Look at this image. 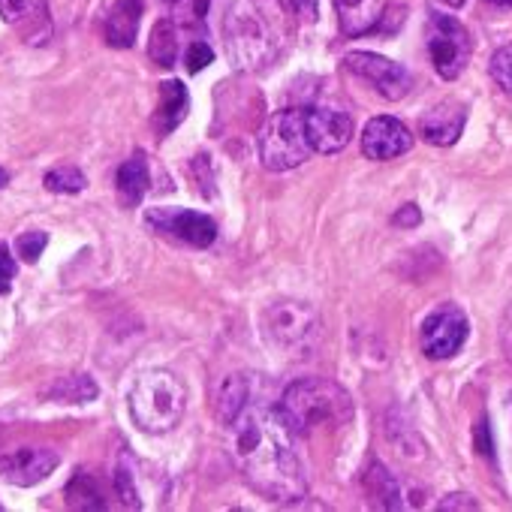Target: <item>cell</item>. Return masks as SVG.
Masks as SVG:
<instances>
[{"label":"cell","mask_w":512,"mask_h":512,"mask_svg":"<svg viewBox=\"0 0 512 512\" xmlns=\"http://www.w3.org/2000/svg\"><path fill=\"white\" fill-rule=\"evenodd\" d=\"M425 46H428V55H431V64H434L437 76L446 79V82L458 79L467 70L470 55H473L470 31L458 19L443 16V13H431L428 16Z\"/></svg>","instance_id":"7"},{"label":"cell","mask_w":512,"mask_h":512,"mask_svg":"<svg viewBox=\"0 0 512 512\" xmlns=\"http://www.w3.org/2000/svg\"><path fill=\"white\" fill-rule=\"evenodd\" d=\"M389 7V0H335V13L344 37H362L374 31Z\"/></svg>","instance_id":"16"},{"label":"cell","mask_w":512,"mask_h":512,"mask_svg":"<svg viewBox=\"0 0 512 512\" xmlns=\"http://www.w3.org/2000/svg\"><path fill=\"white\" fill-rule=\"evenodd\" d=\"M413 148V133L392 115H377L365 124L362 151L368 160H395Z\"/></svg>","instance_id":"13"},{"label":"cell","mask_w":512,"mask_h":512,"mask_svg":"<svg viewBox=\"0 0 512 512\" xmlns=\"http://www.w3.org/2000/svg\"><path fill=\"white\" fill-rule=\"evenodd\" d=\"M488 76L494 79V85H497L506 97H512V43L500 46V49L491 55V61H488Z\"/></svg>","instance_id":"26"},{"label":"cell","mask_w":512,"mask_h":512,"mask_svg":"<svg viewBox=\"0 0 512 512\" xmlns=\"http://www.w3.org/2000/svg\"><path fill=\"white\" fill-rule=\"evenodd\" d=\"M148 58L169 70L175 61H178V25L172 19H160L154 28H151V37H148Z\"/></svg>","instance_id":"21"},{"label":"cell","mask_w":512,"mask_h":512,"mask_svg":"<svg viewBox=\"0 0 512 512\" xmlns=\"http://www.w3.org/2000/svg\"><path fill=\"white\" fill-rule=\"evenodd\" d=\"M305 136V109H281L260 130V160L269 172H290L311 157Z\"/></svg>","instance_id":"5"},{"label":"cell","mask_w":512,"mask_h":512,"mask_svg":"<svg viewBox=\"0 0 512 512\" xmlns=\"http://www.w3.org/2000/svg\"><path fill=\"white\" fill-rule=\"evenodd\" d=\"M443 4H449V7H461L464 0H443Z\"/></svg>","instance_id":"38"},{"label":"cell","mask_w":512,"mask_h":512,"mask_svg":"<svg viewBox=\"0 0 512 512\" xmlns=\"http://www.w3.org/2000/svg\"><path fill=\"white\" fill-rule=\"evenodd\" d=\"M284 7L296 16H302L305 22H311L317 16V0H284Z\"/></svg>","instance_id":"34"},{"label":"cell","mask_w":512,"mask_h":512,"mask_svg":"<svg viewBox=\"0 0 512 512\" xmlns=\"http://www.w3.org/2000/svg\"><path fill=\"white\" fill-rule=\"evenodd\" d=\"M16 278V260L10 256V247L0 241V293H10Z\"/></svg>","instance_id":"31"},{"label":"cell","mask_w":512,"mask_h":512,"mask_svg":"<svg viewBox=\"0 0 512 512\" xmlns=\"http://www.w3.org/2000/svg\"><path fill=\"white\" fill-rule=\"evenodd\" d=\"M7 181H10V175H7L4 169H0V187H7Z\"/></svg>","instance_id":"37"},{"label":"cell","mask_w":512,"mask_h":512,"mask_svg":"<svg viewBox=\"0 0 512 512\" xmlns=\"http://www.w3.org/2000/svg\"><path fill=\"white\" fill-rule=\"evenodd\" d=\"M467 335H470L467 314L452 302L437 305L422 323V353L428 359H452L464 347Z\"/></svg>","instance_id":"8"},{"label":"cell","mask_w":512,"mask_h":512,"mask_svg":"<svg viewBox=\"0 0 512 512\" xmlns=\"http://www.w3.org/2000/svg\"><path fill=\"white\" fill-rule=\"evenodd\" d=\"M208 4L211 0H178L175 7V25L181 28H205V13H208Z\"/></svg>","instance_id":"27"},{"label":"cell","mask_w":512,"mask_h":512,"mask_svg":"<svg viewBox=\"0 0 512 512\" xmlns=\"http://www.w3.org/2000/svg\"><path fill=\"white\" fill-rule=\"evenodd\" d=\"M211 61H214V49H211L205 40H193V46H190L187 55H184L187 70H190V73H199V70H205Z\"/></svg>","instance_id":"30"},{"label":"cell","mask_w":512,"mask_h":512,"mask_svg":"<svg viewBox=\"0 0 512 512\" xmlns=\"http://www.w3.org/2000/svg\"><path fill=\"white\" fill-rule=\"evenodd\" d=\"M0 19H4L25 43H43L52 31L46 0H0Z\"/></svg>","instance_id":"14"},{"label":"cell","mask_w":512,"mask_h":512,"mask_svg":"<svg viewBox=\"0 0 512 512\" xmlns=\"http://www.w3.org/2000/svg\"><path fill=\"white\" fill-rule=\"evenodd\" d=\"M509 407H512V395H509Z\"/></svg>","instance_id":"39"},{"label":"cell","mask_w":512,"mask_h":512,"mask_svg":"<svg viewBox=\"0 0 512 512\" xmlns=\"http://www.w3.org/2000/svg\"><path fill=\"white\" fill-rule=\"evenodd\" d=\"M148 223L157 232L172 235L193 247H208L217 238V223L208 214H199L190 208H154V211H148Z\"/></svg>","instance_id":"10"},{"label":"cell","mask_w":512,"mask_h":512,"mask_svg":"<svg viewBox=\"0 0 512 512\" xmlns=\"http://www.w3.org/2000/svg\"><path fill=\"white\" fill-rule=\"evenodd\" d=\"M43 184H46V190H52V193H82V190L88 187V178H85V172L76 169V166H58V169L46 172Z\"/></svg>","instance_id":"25"},{"label":"cell","mask_w":512,"mask_h":512,"mask_svg":"<svg viewBox=\"0 0 512 512\" xmlns=\"http://www.w3.org/2000/svg\"><path fill=\"white\" fill-rule=\"evenodd\" d=\"M419 217H422V214H419V208H416V205H404V208L392 217V223H395V226H416V223H419Z\"/></svg>","instance_id":"35"},{"label":"cell","mask_w":512,"mask_h":512,"mask_svg":"<svg viewBox=\"0 0 512 512\" xmlns=\"http://www.w3.org/2000/svg\"><path fill=\"white\" fill-rule=\"evenodd\" d=\"M187 106H190V97H187V88L178 79L160 85V103H157V112H154V127H157L160 139L169 136L184 121Z\"/></svg>","instance_id":"19"},{"label":"cell","mask_w":512,"mask_h":512,"mask_svg":"<svg viewBox=\"0 0 512 512\" xmlns=\"http://www.w3.org/2000/svg\"><path fill=\"white\" fill-rule=\"evenodd\" d=\"M115 488H118L121 503H127V506H133V509L142 506L139 491H136V482H133V470H130V464H124V458H121V464H118V470H115Z\"/></svg>","instance_id":"29"},{"label":"cell","mask_w":512,"mask_h":512,"mask_svg":"<svg viewBox=\"0 0 512 512\" xmlns=\"http://www.w3.org/2000/svg\"><path fill=\"white\" fill-rule=\"evenodd\" d=\"M344 67L365 79L368 85H374V91L386 100H404L413 88V76L407 67L383 58V55H374V52H350L344 58Z\"/></svg>","instance_id":"9"},{"label":"cell","mask_w":512,"mask_h":512,"mask_svg":"<svg viewBox=\"0 0 512 512\" xmlns=\"http://www.w3.org/2000/svg\"><path fill=\"white\" fill-rule=\"evenodd\" d=\"M133 422L148 434L172 431L187 410V386L175 371L151 368L142 371L127 395Z\"/></svg>","instance_id":"4"},{"label":"cell","mask_w":512,"mask_h":512,"mask_svg":"<svg viewBox=\"0 0 512 512\" xmlns=\"http://www.w3.org/2000/svg\"><path fill=\"white\" fill-rule=\"evenodd\" d=\"M97 392L100 389L88 374H67L49 389V398H55L58 404H88L97 398Z\"/></svg>","instance_id":"23"},{"label":"cell","mask_w":512,"mask_h":512,"mask_svg":"<svg viewBox=\"0 0 512 512\" xmlns=\"http://www.w3.org/2000/svg\"><path fill=\"white\" fill-rule=\"evenodd\" d=\"M467 124V106L461 100H443L419 118V133L425 142L449 148L458 142Z\"/></svg>","instance_id":"15"},{"label":"cell","mask_w":512,"mask_h":512,"mask_svg":"<svg viewBox=\"0 0 512 512\" xmlns=\"http://www.w3.org/2000/svg\"><path fill=\"white\" fill-rule=\"evenodd\" d=\"M67 503L76 509H103L106 500L100 494V485L94 482V476L79 473L70 485H67Z\"/></svg>","instance_id":"24"},{"label":"cell","mask_w":512,"mask_h":512,"mask_svg":"<svg viewBox=\"0 0 512 512\" xmlns=\"http://www.w3.org/2000/svg\"><path fill=\"white\" fill-rule=\"evenodd\" d=\"M226 55L238 70L272 67L287 43V19L281 0H235L223 16Z\"/></svg>","instance_id":"2"},{"label":"cell","mask_w":512,"mask_h":512,"mask_svg":"<svg viewBox=\"0 0 512 512\" xmlns=\"http://www.w3.org/2000/svg\"><path fill=\"white\" fill-rule=\"evenodd\" d=\"M473 449H476L479 455L491 458V449H494V443H491V428H488V416H482V419L476 422V428H473Z\"/></svg>","instance_id":"32"},{"label":"cell","mask_w":512,"mask_h":512,"mask_svg":"<svg viewBox=\"0 0 512 512\" xmlns=\"http://www.w3.org/2000/svg\"><path fill=\"white\" fill-rule=\"evenodd\" d=\"M491 7H500V10H512V0H485Z\"/></svg>","instance_id":"36"},{"label":"cell","mask_w":512,"mask_h":512,"mask_svg":"<svg viewBox=\"0 0 512 512\" xmlns=\"http://www.w3.org/2000/svg\"><path fill=\"white\" fill-rule=\"evenodd\" d=\"M365 491L371 497L374 506L380 509H401L404 506V491H401V482L380 464L374 461L365 473Z\"/></svg>","instance_id":"20"},{"label":"cell","mask_w":512,"mask_h":512,"mask_svg":"<svg viewBox=\"0 0 512 512\" xmlns=\"http://www.w3.org/2000/svg\"><path fill=\"white\" fill-rule=\"evenodd\" d=\"M263 332L287 356H305L320 341V317L305 302H272L263 314Z\"/></svg>","instance_id":"6"},{"label":"cell","mask_w":512,"mask_h":512,"mask_svg":"<svg viewBox=\"0 0 512 512\" xmlns=\"http://www.w3.org/2000/svg\"><path fill=\"white\" fill-rule=\"evenodd\" d=\"M46 244H49V235L40 232V229H31V232L19 235L16 250H19V256H22L25 263H37L40 256H43V250H46Z\"/></svg>","instance_id":"28"},{"label":"cell","mask_w":512,"mask_h":512,"mask_svg":"<svg viewBox=\"0 0 512 512\" xmlns=\"http://www.w3.org/2000/svg\"><path fill=\"white\" fill-rule=\"evenodd\" d=\"M278 410L299 440L317 437L323 431H338L350 425L356 413L350 392L341 383L326 380V377H308V380L287 386Z\"/></svg>","instance_id":"3"},{"label":"cell","mask_w":512,"mask_h":512,"mask_svg":"<svg viewBox=\"0 0 512 512\" xmlns=\"http://www.w3.org/2000/svg\"><path fill=\"white\" fill-rule=\"evenodd\" d=\"M151 184V169H148V157L142 151H136L130 160L121 163L118 175H115V190H118V202L124 208H136Z\"/></svg>","instance_id":"18"},{"label":"cell","mask_w":512,"mask_h":512,"mask_svg":"<svg viewBox=\"0 0 512 512\" xmlns=\"http://www.w3.org/2000/svg\"><path fill=\"white\" fill-rule=\"evenodd\" d=\"M61 464V455L55 449H46V446H22V449H10L0 455V476L13 485H37L43 482L55 467Z\"/></svg>","instance_id":"12"},{"label":"cell","mask_w":512,"mask_h":512,"mask_svg":"<svg viewBox=\"0 0 512 512\" xmlns=\"http://www.w3.org/2000/svg\"><path fill=\"white\" fill-rule=\"evenodd\" d=\"M229 428V455L244 482L269 500L290 503L308 494V473L296 446V431L278 407L244 404Z\"/></svg>","instance_id":"1"},{"label":"cell","mask_w":512,"mask_h":512,"mask_svg":"<svg viewBox=\"0 0 512 512\" xmlns=\"http://www.w3.org/2000/svg\"><path fill=\"white\" fill-rule=\"evenodd\" d=\"M437 509H479V500H473L470 494H449L446 500L437 503Z\"/></svg>","instance_id":"33"},{"label":"cell","mask_w":512,"mask_h":512,"mask_svg":"<svg viewBox=\"0 0 512 512\" xmlns=\"http://www.w3.org/2000/svg\"><path fill=\"white\" fill-rule=\"evenodd\" d=\"M305 136L311 142V151L317 154H338L353 139V118L341 109L314 106L305 109Z\"/></svg>","instance_id":"11"},{"label":"cell","mask_w":512,"mask_h":512,"mask_svg":"<svg viewBox=\"0 0 512 512\" xmlns=\"http://www.w3.org/2000/svg\"><path fill=\"white\" fill-rule=\"evenodd\" d=\"M244 404H250V377H244V374L226 377L223 386H220V395H217V419H220L223 425L232 422V416H235Z\"/></svg>","instance_id":"22"},{"label":"cell","mask_w":512,"mask_h":512,"mask_svg":"<svg viewBox=\"0 0 512 512\" xmlns=\"http://www.w3.org/2000/svg\"><path fill=\"white\" fill-rule=\"evenodd\" d=\"M142 22V0H118L106 16V43L112 49H130L139 37Z\"/></svg>","instance_id":"17"}]
</instances>
